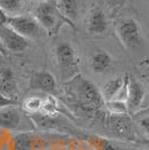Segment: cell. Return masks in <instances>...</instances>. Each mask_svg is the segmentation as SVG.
<instances>
[{
  "label": "cell",
  "instance_id": "cell-1",
  "mask_svg": "<svg viewBox=\"0 0 149 150\" xmlns=\"http://www.w3.org/2000/svg\"><path fill=\"white\" fill-rule=\"evenodd\" d=\"M35 18L37 19L48 36L57 35L65 24L74 28V23L64 16L55 1L40 2L35 11Z\"/></svg>",
  "mask_w": 149,
  "mask_h": 150
},
{
  "label": "cell",
  "instance_id": "cell-2",
  "mask_svg": "<svg viewBox=\"0 0 149 150\" xmlns=\"http://www.w3.org/2000/svg\"><path fill=\"white\" fill-rule=\"evenodd\" d=\"M8 26L19 35L25 38H40L46 34V31L35 17L31 16H13L8 18Z\"/></svg>",
  "mask_w": 149,
  "mask_h": 150
},
{
  "label": "cell",
  "instance_id": "cell-3",
  "mask_svg": "<svg viewBox=\"0 0 149 150\" xmlns=\"http://www.w3.org/2000/svg\"><path fill=\"white\" fill-rule=\"evenodd\" d=\"M77 94L81 104L87 110L95 111L101 109V106L103 105L104 99L92 82L81 80V82L79 83Z\"/></svg>",
  "mask_w": 149,
  "mask_h": 150
},
{
  "label": "cell",
  "instance_id": "cell-4",
  "mask_svg": "<svg viewBox=\"0 0 149 150\" xmlns=\"http://www.w3.org/2000/svg\"><path fill=\"white\" fill-rule=\"evenodd\" d=\"M118 35L127 48H137L143 43L140 27L135 19H124L118 26Z\"/></svg>",
  "mask_w": 149,
  "mask_h": 150
},
{
  "label": "cell",
  "instance_id": "cell-5",
  "mask_svg": "<svg viewBox=\"0 0 149 150\" xmlns=\"http://www.w3.org/2000/svg\"><path fill=\"white\" fill-rule=\"evenodd\" d=\"M0 40L2 42L7 50L13 53H23L29 46L27 38L19 35L8 25L0 27Z\"/></svg>",
  "mask_w": 149,
  "mask_h": 150
},
{
  "label": "cell",
  "instance_id": "cell-6",
  "mask_svg": "<svg viewBox=\"0 0 149 150\" xmlns=\"http://www.w3.org/2000/svg\"><path fill=\"white\" fill-rule=\"evenodd\" d=\"M56 58L63 72V75H72V72L76 71V57L73 47L63 42L56 47Z\"/></svg>",
  "mask_w": 149,
  "mask_h": 150
},
{
  "label": "cell",
  "instance_id": "cell-7",
  "mask_svg": "<svg viewBox=\"0 0 149 150\" xmlns=\"http://www.w3.org/2000/svg\"><path fill=\"white\" fill-rule=\"evenodd\" d=\"M31 88L47 93H54L56 91V81L50 72H36L31 79Z\"/></svg>",
  "mask_w": 149,
  "mask_h": 150
},
{
  "label": "cell",
  "instance_id": "cell-8",
  "mask_svg": "<svg viewBox=\"0 0 149 150\" xmlns=\"http://www.w3.org/2000/svg\"><path fill=\"white\" fill-rule=\"evenodd\" d=\"M108 28V20L106 13L100 8L95 7L91 10L87 18V30L92 35L103 34Z\"/></svg>",
  "mask_w": 149,
  "mask_h": 150
},
{
  "label": "cell",
  "instance_id": "cell-9",
  "mask_svg": "<svg viewBox=\"0 0 149 150\" xmlns=\"http://www.w3.org/2000/svg\"><path fill=\"white\" fill-rule=\"evenodd\" d=\"M16 90L17 84L13 71L8 67H0V94L13 99Z\"/></svg>",
  "mask_w": 149,
  "mask_h": 150
},
{
  "label": "cell",
  "instance_id": "cell-10",
  "mask_svg": "<svg viewBox=\"0 0 149 150\" xmlns=\"http://www.w3.org/2000/svg\"><path fill=\"white\" fill-rule=\"evenodd\" d=\"M145 96V91L140 83L136 81L129 82L127 88V106L129 110H136L138 109Z\"/></svg>",
  "mask_w": 149,
  "mask_h": 150
},
{
  "label": "cell",
  "instance_id": "cell-11",
  "mask_svg": "<svg viewBox=\"0 0 149 150\" xmlns=\"http://www.w3.org/2000/svg\"><path fill=\"white\" fill-rule=\"evenodd\" d=\"M21 123V115L18 109L8 106L0 110V127L6 129H17Z\"/></svg>",
  "mask_w": 149,
  "mask_h": 150
},
{
  "label": "cell",
  "instance_id": "cell-12",
  "mask_svg": "<svg viewBox=\"0 0 149 150\" xmlns=\"http://www.w3.org/2000/svg\"><path fill=\"white\" fill-rule=\"evenodd\" d=\"M90 66L94 73H104L111 66V57L106 52H96L91 57Z\"/></svg>",
  "mask_w": 149,
  "mask_h": 150
},
{
  "label": "cell",
  "instance_id": "cell-13",
  "mask_svg": "<svg viewBox=\"0 0 149 150\" xmlns=\"http://www.w3.org/2000/svg\"><path fill=\"white\" fill-rule=\"evenodd\" d=\"M127 79V76H126ZM124 83H126V80H123L122 77H117V79H112L110 81H108L103 85V88H102V96L104 101L109 102V101L114 100V98L118 95V93L123 88Z\"/></svg>",
  "mask_w": 149,
  "mask_h": 150
},
{
  "label": "cell",
  "instance_id": "cell-14",
  "mask_svg": "<svg viewBox=\"0 0 149 150\" xmlns=\"http://www.w3.org/2000/svg\"><path fill=\"white\" fill-rule=\"evenodd\" d=\"M55 2L61 11L64 13V16L74 23L79 13L77 0H55Z\"/></svg>",
  "mask_w": 149,
  "mask_h": 150
},
{
  "label": "cell",
  "instance_id": "cell-15",
  "mask_svg": "<svg viewBox=\"0 0 149 150\" xmlns=\"http://www.w3.org/2000/svg\"><path fill=\"white\" fill-rule=\"evenodd\" d=\"M23 0H0V8L6 13H15L20 9Z\"/></svg>",
  "mask_w": 149,
  "mask_h": 150
},
{
  "label": "cell",
  "instance_id": "cell-16",
  "mask_svg": "<svg viewBox=\"0 0 149 150\" xmlns=\"http://www.w3.org/2000/svg\"><path fill=\"white\" fill-rule=\"evenodd\" d=\"M109 108L112 110V112L117 113V114H124L128 111V106L124 101L120 100H112L108 102Z\"/></svg>",
  "mask_w": 149,
  "mask_h": 150
},
{
  "label": "cell",
  "instance_id": "cell-17",
  "mask_svg": "<svg viewBox=\"0 0 149 150\" xmlns=\"http://www.w3.org/2000/svg\"><path fill=\"white\" fill-rule=\"evenodd\" d=\"M16 150H31V139L28 136L20 134L15 139Z\"/></svg>",
  "mask_w": 149,
  "mask_h": 150
},
{
  "label": "cell",
  "instance_id": "cell-18",
  "mask_svg": "<svg viewBox=\"0 0 149 150\" xmlns=\"http://www.w3.org/2000/svg\"><path fill=\"white\" fill-rule=\"evenodd\" d=\"M25 108L28 110V111H31V112H35V111H38L42 105H43V101L40 100L39 98H29L28 100L25 101Z\"/></svg>",
  "mask_w": 149,
  "mask_h": 150
},
{
  "label": "cell",
  "instance_id": "cell-19",
  "mask_svg": "<svg viewBox=\"0 0 149 150\" xmlns=\"http://www.w3.org/2000/svg\"><path fill=\"white\" fill-rule=\"evenodd\" d=\"M16 104V101L11 99V98H8L4 94H0V110L1 109H5L8 106H11Z\"/></svg>",
  "mask_w": 149,
  "mask_h": 150
},
{
  "label": "cell",
  "instance_id": "cell-20",
  "mask_svg": "<svg viewBox=\"0 0 149 150\" xmlns=\"http://www.w3.org/2000/svg\"><path fill=\"white\" fill-rule=\"evenodd\" d=\"M8 18H9V16H7L6 11L0 8V27L8 25Z\"/></svg>",
  "mask_w": 149,
  "mask_h": 150
},
{
  "label": "cell",
  "instance_id": "cell-21",
  "mask_svg": "<svg viewBox=\"0 0 149 150\" xmlns=\"http://www.w3.org/2000/svg\"><path fill=\"white\" fill-rule=\"evenodd\" d=\"M101 149L102 150H121L117 148V147H114L113 144H111L109 141H106V140H102L101 141Z\"/></svg>",
  "mask_w": 149,
  "mask_h": 150
},
{
  "label": "cell",
  "instance_id": "cell-22",
  "mask_svg": "<svg viewBox=\"0 0 149 150\" xmlns=\"http://www.w3.org/2000/svg\"><path fill=\"white\" fill-rule=\"evenodd\" d=\"M140 125H141V128L143 129V131L149 134V117H146V118L141 119Z\"/></svg>",
  "mask_w": 149,
  "mask_h": 150
},
{
  "label": "cell",
  "instance_id": "cell-23",
  "mask_svg": "<svg viewBox=\"0 0 149 150\" xmlns=\"http://www.w3.org/2000/svg\"><path fill=\"white\" fill-rule=\"evenodd\" d=\"M0 55H2V56H5V57L8 55V50H6V47L4 46L1 40H0Z\"/></svg>",
  "mask_w": 149,
  "mask_h": 150
},
{
  "label": "cell",
  "instance_id": "cell-24",
  "mask_svg": "<svg viewBox=\"0 0 149 150\" xmlns=\"http://www.w3.org/2000/svg\"><path fill=\"white\" fill-rule=\"evenodd\" d=\"M40 2H48V1H55V0H39Z\"/></svg>",
  "mask_w": 149,
  "mask_h": 150
},
{
  "label": "cell",
  "instance_id": "cell-25",
  "mask_svg": "<svg viewBox=\"0 0 149 150\" xmlns=\"http://www.w3.org/2000/svg\"><path fill=\"white\" fill-rule=\"evenodd\" d=\"M145 144H146V146L149 148V140H145Z\"/></svg>",
  "mask_w": 149,
  "mask_h": 150
}]
</instances>
